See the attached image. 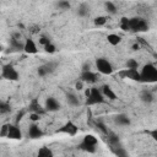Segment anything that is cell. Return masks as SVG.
Here are the masks:
<instances>
[{"label": "cell", "instance_id": "obj_1", "mask_svg": "<svg viewBox=\"0 0 157 157\" xmlns=\"http://www.w3.org/2000/svg\"><path fill=\"white\" fill-rule=\"evenodd\" d=\"M140 74L142 82H157V67L153 64L144 65Z\"/></svg>", "mask_w": 157, "mask_h": 157}, {"label": "cell", "instance_id": "obj_2", "mask_svg": "<svg viewBox=\"0 0 157 157\" xmlns=\"http://www.w3.org/2000/svg\"><path fill=\"white\" fill-rule=\"evenodd\" d=\"M103 102H104V96H103L102 91L93 87V88H91V94L86 98L85 104L92 105V104H98V103H103Z\"/></svg>", "mask_w": 157, "mask_h": 157}, {"label": "cell", "instance_id": "obj_3", "mask_svg": "<svg viewBox=\"0 0 157 157\" xmlns=\"http://www.w3.org/2000/svg\"><path fill=\"white\" fill-rule=\"evenodd\" d=\"M1 76L6 80H10V81H17L20 78V75L18 72L16 71V69L11 65V64H6L2 66L1 69Z\"/></svg>", "mask_w": 157, "mask_h": 157}, {"label": "cell", "instance_id": "obj_4", "mask_svg": "<svg viewBox=\"0 0 157 157\" xmlns=\"http://www.w3.org/2000/svg\"><path fill=\"white\" fill-rule=\"evenodd\" d=\"M96 67H97V70H98L101 74H103V75H109V74L113 72V66H112V64H110L107 59H104V58H98V59L96 60Z\"/></svg>", "mask_w": 157, "mask_h": 157}, {"label": "cell", "instance_id": "obj_5", "mask_svg": "<svg viewBox=\"0 0 157 157\" xmlns=\"http://www.w3.org/2000/svg\"><path fill=\"white\" fill-rule=\"evenodd\" d=\"M77 131H78L77 125H75L72 121H67V123H65L56 132H64V134H69V135L74 136V135L77 134Z\"/></svg>", "mask_w": 157, "mask_h": 157}, {"label": "cell", "instance_id": "obj_6", "mask_svg": "<svg viewBox=\"0 0 157 157\" xmlns=\"http://www.w3.org/2000/svg\"><path fill=\"white\" fill-rule=\"evenodd\" d=\"M120 76H121V77L130 78V80H132V81H141V74H140L137 70L126 69V70H124V71L120 72Z\"/></svg>", "mask_w": 157, "mask_h": 157}, {"label": "cell", "instance_id": "obj_7", "mask_svg": "<svg viewBox=\"0 0 157 157\" xmlns=\"http://www.w3.org/2000/svg\"><path fill=\"white\" fill-rule=\"evenodd\" d=\"M6 137L12 139V140H20V139H22V132H21V130L18 129L17 125L10 124L9 125V132H7Z\"/></svg>", "mask_w": 157, "mask_h": 157}, {"label": "cell", "instance_id": "obj_8", "mask_svg": "<svg viewBox=\"0 0 157 157\" xmlns=\"http://www.w3.org/2000/svg\"><path fill=\"white\" fill-rule=\"evenodd\" d=\"M80 78H81V81H83V82L94 83V82L97 81L98 76H97V74H94V72H92V71H82Z\"/></svg>", "mask_w": 157, "mask_h": 157}, {"label": "cell", "instance_id": "obj_9", "mask_svg": "<svg viewBox=\"0 0 157 157\" xmlns=\"http://www.w3.org/2000/svg\"><path fill=\"white\" fill-rule=\"evenodd\" d=\"M60 108V104L59 102L54 98V97H49L45 99V110H49V112H55Z\"/></svg>", "mask_w": 157, "mask_h": 157}, {"label": "cell", "instance_id": "obj_10", "mask_svg": "<svg viewBox=\"0 0 157 157\" xmlns=\"http://www.w3.org/2000/svg\"><path fill=\"white\" fill-rule=\"evenodd\" d=\"M114 123L120 126H128V125H130V118L126 114L121 113V114H118L114 117Z\"/></svg>", "mask_w": 157, "mask_h": 157}, {"label": "cell", "instance_id": "obj_11", "mask_svg": "<svg viewBox=\"0 0 157 157\" xmlns=\"http://www.w3.org/2000/svg\"><path fill=\"white\" fill-rule=\"evenodd\" d=\"M43 136V131L39 129V126H37L36 124L31 125L28 129V137L29 139H39Z\"/></svg>", "mask_w": 157, "mask_h": 157}, {"label": "cell", "instance_id": "obj_12", "mask_svg": "<svg viewBox=\"0 0 157 157\" xmlns=\"http://www.w3.org/2000/svg\"><path fill=\"white\" fill-rule=\"evenodd\" d=\"M23 50H25L26 53H28V54H36V53L38 52L34 40L31 39V38H27V39H26V42H25V49H23Z\"/></svg>", "mask_w": 157, "mask_h": 157}, {"label": "cell", "instance_id": "obj_13", "mask_svg": "<svg viewBox=\"0 0 157 157\" xmlns=\"http://www.w3.org/2000/svg\"><path fill=\"white\" fill-rule=\"evenodd\" d=\"M101 91H102L103 96H104V97H107L108 99H112V101L117 99V94H115V92L112 90V87H110V86H108V85H103V86H102V88H101Z\"/></svg>", "mask_w": 157, "mask_h": 157}, {"label": "cell", "instance_id": "obj_14", "mask_svg": "<svg viewBox=\"0 0 157 157\" xmlns=\"http://www.w3.org/2000/svg\"><path fill=\"white\" fill-rule=\"evenodd\" d=\"M53 70H54V65H53V64H45V65L39 66L37 72H38L39 76H45V75L50 74Z\"/></svg>", "mask_w": 157, "mask_h": 157}, {"label": "cell", "instance_id": "obj_15", "mask_svg": "<svg viewBox=\"0 0 157 157\" xmlns=\"http://www.w3.org/2000/svg\"><path fill=\"white\" fill-rule=\"evenodd\" d=\"M28 109H29L32 113H37V114H42V113H43V109H42L39 102H38L36 98L31 101V103H29V105H28Z\"/></svg>", "mask_w": 157, "mask_h": 157}, {"label": "cell", "instance_id": "obj_16", "mask_svg": "<svg viewBox=\"0 0 157 157\" xmlns=\"http://www.w3.org/2000/svg\"><path fill=\"white\" fill-rule=\"evenodd\" d=\"M37 157H54V155H53V151H52L49 147L43 146V147H40V148L38 150Z\"/></svg>", "mask_w": 157, "mask_h": 157}, {"label": "cell", "instance_id": "obj_17", "mask_svg": "<svg viewBox=\"0 0 157 157\" xmlns=\"http://www.w3.org/2000/svg\"><path fill=\"white\" fill-rule=\"evenodd\" d=\"M77 147L80 150L85 151V152H88V153H94L96 152V146L94 145H91V144H87V142H83V141Z\"/></svg>", "mask_w": 157, "mask_h": 157}, {"label": "cell", "instance_id": "obj_18", "mask_svg": "<svg viewBox=\"0 0 157 157\" xmlns=\"http://www.w3.org/2000/svg\"><path fill=\"white\" fill-rule=\"evenodd\" d=\"M140 99L144 102V103H151L153 101V96L150 91L147 90H144L141 93H140Z\"/></svg>", "mask_w": 157, "mask_h": 157}, {"label": "cell", "instance_id": "obj_19", "mask_svg": "<svg viewBox=\"0 0 157 157\" xmlns=\"http://www.w3.org/2000/svg\"><path fill=\"white\" fill-rule=\"evenodd\" d=\"M11 49L15 50V52H18V50H23L25 49V44H22L20 40H17L16 38H11Z\"/></svg>", "mask_w": 157, "mask_h": 157}, {"label": "cell", "instance_id": "obj_20", "mask_svg": "<svg viewBox=\"0 0 157 157\" xmlns=\"http://www.w3.org/2000/svg\"><path fill=\"white\" fill-rule=\"evenodd\" d=\"M107 40H108V43L112 44V45H118V44L121 42V38H120V36L112 33V34H108V36H107Z\"/></svg>", "mask_w": 157, "mask_h": 157}, {"label": "cell", "instance_id": "obj_21", "mask_svg": "<svg viewBox=\"0 0 157 157\" xmlns=\"http://www.w3.org/2000/svg\"><path fill=\"white\" fill-rule=\"evenodd\" d=\"M114 153L117 155V157H129V156H128L126 150H125L124 147L119 146V145L114 146Z\"/></svg>", "mask_w": 157, "mask_h": 157}, {"label": "cell", "instance_id": "obj_22", "mask_svg": "<svg viewBox=\"0 0 157 157\" xmlns=\"http://www.w3.org/2000/svg\"><path fill=\"white\" fill-rule=\"evenodd\" d=\"M88 10H90V7L86 4H81L77 9V15L81 16V17H85V16L88 15Z\"/></svg>", "mask_w": 157, "mask_h": 157}, {"label": "cell", "instance_id": "obj_23", "mask_svg": "<svg viewBox=\"0 0 157 157\" xmlns=\"http://www.w3.org/2000/svg\"><path fill=\"white\" fill-rule=\"evenodd\" d=\"M120 28L123 31H130V18L121 17V20H120Z\"/></svg>", "mask_w": 157, "mask_h": 157}, {"label": "cell", "instance_id": "obj_24", "mask_svg": "<svg viewBox=\"0 0 157 157\" xmlns=\"http://www.w3.org/2000/svg\"><path fill=\"white\" fill-rule=\"evenodd\" d=\"M139 23H140V17H132V18H130V31L137 32Z\"/></svg>", "mask_w": 157, "mask_h": 157}, {"label": "cell", "instance_id": "obj_25", "mask_svg": "<svg viewBox=\"0 0 157 157\" xmlns=\"http://www.w3.org/2000/svg\"><path fill=\"white\" fill-rule=\"evenodd\" d=\"M66 99H67V102H69V104H71V105H78V98L74 94V93H67L66 94Z\"/></svg>", "mask_w": 157, "mask_h": 157}, {"label": "cell", "instance_id": "obj_26", "mask_svg": "<svg viewBox=\"0 0 157 157\" xmlns=\"http://www.w3.org/2000/svg\"><path fill=\"white\" fill-rule=\"evenodd\" d=\"M108 137H109V141L113 146H117L119 144V136L114 132H108Z\"/></svg>", "mask_w": 157, "mask_h": 157}, {"label": "cell", "instance_id": "obj_27", "mask_svg": "<svg viewBox=\"0 0 157 157\" xmlns=\"http://www.w3.org/2000/svg\"><path fill=\"white\" fill-rule=\"evenodd\" d=\"M82 141H83V142H87V144H91V145H94V146H96L97 142H98L97 137H94L93 135H86Z\"/></svg>", "mask_w": 157, "mask_h": 157}, {"label": "cell", "instance_id": "obj_28", "mask_svg": "<svg viewBox=\"0 0 157 157\" xmlns=\"http://www.w3.org/2000/svg\"><path fill=\"white\" fill-rule=\"evenodd\" d=\"M104 7H105V10H107L109 13H115V12H117V6H115L113 2H110V1H107V2L104 4Z\"/></svg>", "mask_w": 157, "mask_h": 157}, {"label": "cell", "instance_id": "obj_29", "mask_svg": "<svg viewBox=\"0 0 157 157\" xmlns=\"http://www.w3.org/2000/svg\"><path fill=\"white\" fill-rule=\"evenodd\" d=\"M137 66H139V63H137L135 59H129V60L126 61V67H128V69L137 70Z\"/></svg>", "mask_w": 157, "mask_h": 157}, {"label": "cell", "instance_id": "obj_30", "mask_svg": "<svg viewBox=\"0 0 157 157\" xmlns=\"http://www.w3.org/2000/svg\"><path fill=\"white\" fill-rule=\"evenodd\" d=\"M10 110H11V107H10L9 103H6V102H1V103H0V113H1V114L9 113Z\"/></svg>", "mask_w": 157, "mask_h": 157}, {"label": "cell", "instance_id": "obj_31", "mask_svg": "<svg viewBox=\"0 0 157 157\" xmlns=\"http://www.w3.org/2000/svg\"><path fill=\"white\" fill-rule=\"evenodd\" d=\"M93 22H94L96 26H103V25H105V22H107V17H104V16H98V17H96V18L93 20Z\"/></svg>", "mask_w": 157, "mask_h": 157}, {"label": "cell", "instance_id": "obj_32", "mask_svg": "<svg viewBox=\"0 0 157 157\" xmlns=\"http://www.w3.org/2000/svg\"><path fill=\"white\" fill-rule=\"evenodd\" d=\"M44 52H45V53H49V54H53V53L56 52V47H55L53 43H49V44H47V45L44 47Z\"/></svg>", "mask_w": 157, "mask_h": 157}, {"label": "cell", "instance_id": "obj_33", "mask_svg": "<svg viewBox=\"0 0 157 157\" xmlns=\"http://www.w3.org/2000/svg\"><path fill=\"white\" fill-rule=\"evenodd\" d=\"M96 125L98 126V129H99V130H101L102 132H104V134H107V135H108V132H109V131L107 130L105 125H104V124H103V123H102L101 120H97V121H96Z\"/></svg>", "mask_w": 157, "mask_h": 157}, {"label": "cell", "instance_id": "obj_34", "mask_svg": "<svg viewBox=\"0 0 157 157\" xmlns=\"http://www.w3.org/2000/svg\"><path fill=\"white\" fill-rule=\"evenodd\" d=\"M58 6H59L60 9H63V10H69L71 5H70L69 1H59V2H58Z\"/></svg>", "mask_w": 157, "mask_h": 157}, {"label": "cell", "instance_id": "obj_35", "mask_svg": "<svg viewBox=\"0 0 157 157\" xmlns=\"http://www.w3.org/2000/svg\"><path fill=\"white\" fill-rule=\"evenodd\" d=\"M49 43H52V42H50V38H48V37H45V36H42V37L39 38V44H42L43 47H45V45L49 44Z\"/></svg>", "mask_w": 157, "mask_h": 157}, {"label": "cell", "instance_id": "obj_36", "mask_svg": "<svg viewBox=\"0 0 157 157\" xmlns=\"http://www.w3.org/2000/svg\"><path fill=\"white\" fill-rule=\"evenodd\" d=\"M7 132H9V125H2L1 131H0V136L5 137V136H7Z\"/></svg>", "mask_w": 157, "mask_h": 157}, {"label": "cell", "instance_id": "obj_37", "mask_svg": "<svg viewBox=\"0 0 157 157\" xmlns=\"http://www.w3.org/2000/svg\"><path fill=\"white\" fill-rule=\"evenodd\" d=\"M29 119H31L32 121H38V120H39V114H37V113H31Z\"/></svg>", "mask_w": 157, "mask_h": 157}, {"label": "cell", "instance_id": "obj_38", "mask_svg": "<svg viewBox=\"0 0 157 157\" xmlns=\"http://www.w3.org/2000/svg\"><path fill=\"white\" fill-rule=\"evenodd\" d=\"M75 88H76V90H78V91H80V90H82V88H83V81H81V80H80V81H77V82H76V85H75Z\"/></svg>", "mask_w": 157, "mask_h": 157}, {"label": "cell", "instance_id": "obj_39", "mask_svg": "<svg viewBox=\"0 0 157 157\" xmlns=\"http://www.w3.org/2000/svg\"><path fill=\"white\" fill-rule=\"evenodd\" d=\"M150 135H151V137L157 142V129H155V130H152L151 132H150Z\"/></svg>", "mask_w": 157, "mask_h": 157}, {"label": "cell", "instance_id": "obj_40", "mask_svg": "<svg viewBox=\"0 0 157 157\" xmlns=\"http://www.w3.org/2000/svg\"><path fill=\"white\" fill-rule=\"evenodd\" d=\"M90 67H91L90 63H87V61H86V63L83 64V66H82V71H91V70H90Z\"/></svg>", "mask_w": 157, "mask_h": 157}, {"label": "cell", "instance_id": "obj_41", "mask_svg": "<svg viewBox=\"0 0 157 157\" xmlns=\"http://www.w3.org/2000/svg\"><path fill=\"white\" fill-rule=\"evenodd\" d=\"M23 115H25V110H22L21 113H18V114H17V117H16V123H18V121L22 119V117H23Z\"/></svg>", "mask_w": 157, "mask_h": 157}, {"label": "cell", "instance_id": "obj_42", "mask_svg": "<svg viewBox=\"0 0 157 157\" xmlns=\"http://www.w3.org/2000/svg\"><path fill=\"white\" fill-rule=\"evenodd\" d=\"M140 49V45H139V43H135V44H132V50H139Z\"/></svg>", "mask_w": 157, "mask_h": 157}, {"label": "cell", "instance_id": "obj_43", "mask_svg": "<svg viewBox=\"0 0 157 157\" xmlns=\"http://www.w3.org/2000/svg\"><path fill=\"white\" fill-rule=\"evenodd\" d=\"M90 94H91V88H86V90H85V96H86V98H87Z\"/></svg>", "mask_w": 157, "mask_h": 157}]
</instances>
